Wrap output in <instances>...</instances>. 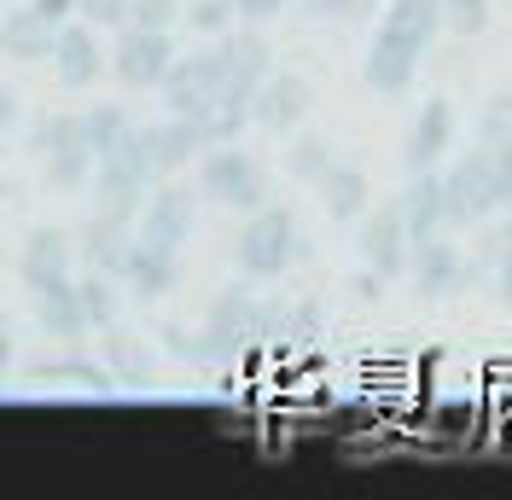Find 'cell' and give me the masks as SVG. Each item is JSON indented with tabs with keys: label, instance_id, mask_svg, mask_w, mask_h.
<instances>
[{
	"label": "cell",
	"instance_id": "38",
	"mask_svg": "<svg viewBox=\"0 0 512 500\" xmlns=\"http://www.w3.org/2000/svg\"><path fill=\"white\" fill-rule=\"evenodd\" d=\"M489 280H495V291H501V303L512 309V239L495 250V262H489Z\"/></svg>",
	"mask_w": 512,
	"mask_h": 500
},
{
	"label": "cell",
	"instance_id": "45",
	"mask_svg": "<svg viewBox=\"0 0 512 500\" xmlns=\"http://www.w3.org/2000/svg\"><path fill=\"white\" fill-rule=\"evenodd\" d=\"M0 12H6V0H0Z\"/></svg>",
	"mask_w": 512,
	"mask_h": 500
},
{
	"label": "cell",
	"instance_id": "23",
	"mask_svg": "<svg viewBox=\"0 0 512 500\" xmlns=\"http://www.w3.org/2000/svg\"><path fill=\"white\" fill-rule=\"evenodd\" d=\"M379 30L396 35V41H408L414 53H431V41L443 35V0H390Z\"/></svg>",
	"mask_w": 512,
	"mask_h": 500
},
{
	"label": "cell",
	"instance_id": "6",
	"mask_svg": "<svg viewBox=\"0 0 512 500\" xmlns=\"http://www.w3.org/2000/svg\"><path fill=\"white\" fill-rule=\"evenodd\" d=\"M175 53H181L175 30H140V24H123L117 41L105 47V70H111L123 88H134V94H158V82H163V70L175 64Z\"/></svg>",
	"mask_w": 512,
	"mask_h": 500
},
{
	"label": "cell",
	"instance_id": "10",
	"mask_svg": "<svg viewBox=\"0 0 512 500\" xmlns=\"http://www.w3.org/2000/svg\"><path fill=\"white\" fill-rule=\"evenodd\" d=\"M53 76L64 88H94L105 76V30H94L88 18H64L53 35Z\"/></svg>",
	"mask_w": 512,
	"mask_h": 500
},
{
	"label": "cell",
	"instance_id": "19",
	"mask_svg": "<svg viewBox=\"0 0 512 500\" xmlns=\"http://www.w3.org/2000/svg\"><path fill=\"white\" fill-rule=\"evenodd\" d=\"M117 285H123L128 297H140V303H158V297H169V291L181 285V256L134 245L128 262H123V274H117Z\"/></svg>",
	"mask_w": 512,
	"mask_h": 500
},
{
	"label": "cell",
	"instance_id": "31",
	"mask_svg": "<svg viewBox=\"0 0 512 500\" xmlns=\"http://www.w3.org/2000/svg\"><path fill=\"white\" fill-rule=\"evenodd\" d=\"M181 24H187L192 35H222L239 24V12H233V0H181Z\"/></svg>",
	"mask_w": 512,
	"mask_h": 500
},
{
	"label": "cell",
	"instance_id": "24",
	"mask_svg": "<svg viewBox=\"0 0 512 500\" xmlns=\"http://www.w3.org/2000/svg\"><path fill=\"white\" fill-rule=\"evenodd\" d=\"M256 297L251 285H222L216 297H210V314H204V326H216V332H227V338H239V344L251 349L256 344Z\"/></svg>",
	"mask_w": 512,
	"mask_h": 500
},
{
	"label": "cell",
	"instance_id": "8",
	"mask_svg": "<svg viewBox=\"0 0 512 500\" xmlns=\"http://www.w3.org/2000/svg\"><path fill=\"white\" fill-rule=\"evenodd\" d=\"M309 111H315V88H309V76H297V70H268L262 88L251 94V123L262 128V134H274V140L297 134V128L309 123Z\"/></svg>",
	"mask_w": 512,
	"mask_h": 500
},
{
	"label": "cell",
	"instance_id": "32",
	"mask_svg": "<svg viewBox=\"0 0 512 500\" xmlns=\"http://www.w3.org/2000/svg\"><path fill=\"white\" fill-rule=\"evenodd\" d=\"M443 30L448 35H483L489 30V0H443Z\"/></svg>",
	"mask_w": 512,
	"mask_h": 500
},
{
	"label": "cell",
	"instance_id": "42",
	"mask_svg": "<svg viewBox=\"0 0 512 500\" xmlns=\"http://www.w3.org/2000/svg\"><path fill=\"white\" fill-rule=\"evenodd\" d=\"M12 373V320H6V309H0V378Z\"/></svg>",
	"mask_w": 512,
	"mask_h": 500
},
{
	"label": "cell",
	"instance_id": "5",
	"mask_svg": "<svg viewBox=\"0 0 512 500\" xmlns=\"http://www.w3.org/2000/svg\"><path fill=\"white\" fill-rule=\"evenodd\" d=\"M495 210H507L501 204V181H495V163H489L483 146H472V152H460L443 169V221H448V233H454V227H478Z\"/></svg>",
	"mask_w": 512,
	"mask_h": 500
},
{
	"label": "cell",
	"instance_id": "41",
	"mask_svg": "<svg viewBox=\"0 0 512 500\" xmlns=\"http://www.w3.org/2000/svg\"><path fill=\"white\" fill-rule=\"evenodd\" d=\"M384 285H390V280H379L373 268H361V274H355V297H367V303H373V297H379Z\"/></svg>",
	"mask_w": 512,
	"mask_h": 500
},
{
	"label": "cell",
	"instance_id": "25",
	"mask_svg": "<svg viewBox=\"0 0 512 500\" xmlns=\"http://www.w3.org/2000/svg\"><path fill=\"white\" fill-rule=\"evenodd\" d=\"M76 303H82L88 332H105V326L123 320V285L105 280V274H94V268H82V280H76Z\"/></svg>",
	"mask_w": 512,
	"mask_h": 500
},
{
	"label": "cell",
	"instance_id": "20",
	"mask_svg": "<svg viewBox=\"0 0 512 500\" xmlns=\"http://www.w3.org/2000/svg\"><path fill=\"white\" fill-rule=\"evenodd\" d=\"M396 210H402L408 239L448 233V221H443V169H419V175H408V187H402V198H396Z\"/></svg>",
	"mask_w": 512,
	"mask_h": 500
},
{
	"label": "cell",
	"instance_id": "26",
	"mask_svg": "<svg viewBox=\"0 0 512 500\" xmlns=\"http://www.w3.org/2000/svg\"><path fill=\"white\" fill-rule=\"evenodd\" d=\"M99 338H105V367H111V378H117V384H128V390L152 384V355H146V349L123 332V320H117V326H105Z\"/></svg>",
	"mask_w": 512,
	"mask_h": 500
},
{
	"label": "cell",
	"instance_id": "27",
	"mask_svg": "<svg viewBox=\"0 0 512 500\" xmlns=\"http://www.w3.org/2000/svg\"><path fill=\"white\" fill-rule=\"evenodd\" d=\"M76 123H82V146L94 157H105L134 128V117H128L123 105H88V111H76Z\"/></svg>",
	"mask_w": 512,
	"mask_h": 500
},
{
	"label": "cell",
	"instance_id": "33",
	"mask_svg": "<svg viewBox=\"0 0 512 500\" xmlns=\"http://www.w3.org/2000/svg\"><path fill=\"white\" fill-rule=\"evenodd\" d=\"M478 146H512V94H495L478 111Z\"/></svg>",
	"mask_w": 512,
	"mask_h": 500
},
{
	"label": "cell",
	"instance_id": "36",
	"mask_svg": "<svg viewBox=\"0 0 512 500\" xmlns=\"http://www.w3.org/2000/svg\"><path fill=\"white\" fill-rule=\"evenodd\" d=\"M76 18H88L94 30H123L128 24V0H76Z\"/></svg>",
	"mask_w": 512,
	"mask_h": 500
},
{
	"label": "cell",
	"instance_id": "40",
	"mask_svg": "<svg viewBox=\"0 0 512 500\" xmlns=\"http://www.w3.org/2000/svg\"><path fill=\"white\" fill-rule=\"evenodd\" d=\"M18 117H24V111H18V94L0 82V134H12V128H18Z\"/></svg>",
	"mask_w": 512,
	"mask_h": 500
},
{
	"label": "cell",
	"instance_id": "15",
	"mask_svg": "<svg viewBox=\"0 0 512 500\" xmlns=\"http://www.w3.org/2000/svg\"><path fill=\"white\" fill-rule=\"evenodd\" d=\"M419 59H425V53H414L408 41H396V35L373 30V41H367V64H361V82H367L373 94L396 99V94H408V88H414Z\"/></svg>",
	"mask_w": 512,
	"mask_h": 500
},
{
	"label": "cell",
	"instance_id": "35",
	"mask_svg": "<svg viewBox=\"0 0 512 500\" xmlns=\"http://www.w3.org/2000/svg\"><path fill=\"white\" fill-rule=\"evenodd\" d=\"M309 18H320V24H355V18H367L373 12V0H297Z\"/></svg>",
	"mask_w": 512,
	"mask_h": 500
},
{
	"label": "cell",
	"instance_id": "29",
	"mask_svg": "<svg viewBox=\"0 0 512 500\" xmlns=\"http://www.w3.org/2000/svg\"><path fill=\"white\" fill-rule=\"evenodd\" d=\"M291 146H286V169L291 175H297V181H303V187H315L320 175H326V169H332V140H320V134H303V128H297V134H286Z\"/></svg>",
	"mask_w": 512,
	"mask_h": 500
},
{
	"label": "cell",
	"instance_id": "22",
	"mask_svg": "<svg viewBox=\"0 0 512 500\" xmlns=\"http://www.w3.org/2000/svg\"><path fill=\"white\" fill-rule=\"evenodd\" d=\"M315 192H320V210H326L332 221H344V227H350V221H361V210L373 204L367 169H355V163H338V157H332V169H326V175L315 181Z\"/></svg>",
	"mask_w": 512,
	"mask_h": 500
},
{
	"label": "cell",
	"instance_id": "14",
	"mask_svg": "<svg viewBox=\"0 0 512 500\" xmlns=\"http://www.w3.org/2000/svg\"><path fill=\"white\" fill-rule=\"evenodd\" d=\"M448 152H454V105H448L443 94H431L419 105L414 128H408L402 163H408V175H419V169H443Z\"/></svg>",
	"mask_w": 512,
	"mask_h": 500
},
{
	"label": "cell",
	"instance_id": "7",
	"mask_svg": "<svg viewBox=\"0 0 512 500\" xmlns=\"http://www.w3.org/2000/svg\"><path fill=\"white\" fill-rule=\"evenodd\" d=\"M402 274L414 280V291L425 303H437V297H454V291L472 285V262H466V245H454L448 233H431V239L408 245V268Z\"/></svg>",
	"mask_w": 512,
	"mask_h": 500
},
{
	"label": "cell",
	"instance_id": "39",
	"mask_svg": "<svg viewBox=\"0 0 512 500\" xmlns=\"http://www.w3.org/2000/svg\"><path fill=\"white\" fill-rule=\"evenodd\" d=\"M30 12H41L47 24H64V18H76V0H24Z\"/></svg>",
	"mask_w": 512,
	"mask_h": 500
},
{
	"label": "cell",
	"instance_id": "21",
	"mask_svg": "<svg viewBox=\"0 0 512 500\" xmlns=\"http://www.w3.org/2000/svg\"><path fill=\"white\" fill-rule=\"evenodd\" d=\"M30 384H64V390H88V396H117L123 384L111 378L105 361H82V355H53V361H30L24 367Z\"/></svg>",
	"mask_w": 512,
	"mask_h": 500
},
{
	"label": "cell",
	"instance_id": "12",
	"mask_svg": "<svg viewBox=\"0 0 512 500\" xmlns=\"http://www.w3.org/2000/svg\"><path fill=\"white\" fill-rule=\"evenodd\" d=\"M216 134H210V117H163V123H146V152H152V175H181L187 163H198V152H210Z\"/></svg>",
	"mask_w": 512,
	"mask_h": 500
},
{
	"label": "cell",
	"instance_id": "2",
	"mask_svg": "<svg viewBox=\"0 0 512 500\" xmlns=\"http://www.w3.org/2000/svg\"><path fill=\"white\" fill-rule=\"evenodd\" d=\"M198 198L222 204L233 216H251L274 198V187H268V169L251 152H239V140H227V146L198 152Z\"/></svg>",
	"mask_w": 512,
	"mask_h": 500
},
{
	"label": "cell",
	"instance_id": "9",
	"mask_svg": "<svg viewBox=\"0 0 512 500\" xmlns=\"http://www.w3.org/2000/svg\"><path fill=\"white\" fill-rule=\"evenodd\" d=\"M361 233H355V250H361V268H373L379 280H396L402 268H408V227H402V210H396V198H384V204H367L361 221H355Z\"/></svg>",
	"mask_w": 512,
	"mask_h": 500
},
{
	"label": "cell",
	"instance_id": "28",
	"mask_svg": "<svg viewBox=\"0 0 512 500\" xmlns=\"http://www.w3.org/2000/svg\"><path fill=\"white\" fill-rule=\"evenodd\" d=\"M88 175H94V152H82V146L41 157V181L53 192H88Z\"/></svg>",
	"mask_w": 512,
	"mask_h": 500
},
{
	"label": "cell",
	"instance_id": "44",
	"mask_svg": "<svg viewBox=\"0 0 512 500\" xmlns=\"http://www.w3.org/2000/svg\"><path fill=\"white\" fill-rule=\"evenodd\" d=\"M0 198H6V181H0Z\"/></svg>",
	"mask_w": 512,
	"mask_h": 500
},
{
	"label": "cell",
	"instance_id": "43",
	"mask_svg": "<svg viewBox=\"0 0 512 500\" xmlns=\"http://www.w3.org/2000/svg\"><path fill=\"white\" fill-rule=\"evenodd\" d=\"M0 268H6V245H0Z\"/></svg>",
	"mask_w": 512,
	"mask_h": 500
},
{
	"label": "cell",
	"instance_id": "1",
	"mask_svg": "<svg viewBox=\"0 0 512 500\" xmlns=\"http://www.w3.org/2000/svg\"><path fill=\"white\" fill-rule=\"evenodd\" d=\"M303 256H309V239H303L297 216H291L286 204H274V198L262 210H251V216L239 221V233H233V268L245 280H280Z\"/></svg>",
	"mask_w": 512,
	"mask_h": 500
},
{
	"label": "cell",
	"instance_id": "18",
	"mask_svg": "<svg viewBox=\"0 0 512 500\" xmlns=\"http://www.w3.org/2000/svg\"><path fill=\"white\" fill-rule=\"evenodd\" d=\"M53 35H59V24H47L30 6H6V12H0V53H6V59L47 64L53 59Z\"/></svg>",
	"mask_w": 512,
	"mask_h": 500
},
{
	"label": "cell",
	"instance_id": "17",
	"mask_svg": "<svg viewBox=\"0 0 512 500\" xmlns=\"http://www.w3.org/2000/svg\"><path fill=\"white\" fill-rule=\"evenodd\" d=\"M163 349L175 355V361H187V367H198V373H227L239 355H245V344L239 338H227V332H216V326H204V332H181V326H163Z\"/></svg>",
	"mask_w": 512,
	"mask_h": 500
},
{
	"label": "cell",
	"instance_id": "37",
	"mask_svg": "<svg viewBox=\"0 0 512 500\" xmlns=\"http://www.w3.org/2000/svg\"><path fill=\"white\" fill-rule=\"evenodd\" d=\"M286 6H297V0H233L239 24H268V18H280Z\"/></svg>",
	"mask_w": 512,
	"mask_h": 500
},
{
	"label": "cell",
	"instance_id": "13",
	"mask_svg": "<svg viewBox=\"0 0 512 500\" xmlns=\"http://www.w3.org/2000/svg\"><path fill=\"white\" fill-rule=\"evenodd\" d=\"M128 250H134V221H128V216L94 210V216L76 227V262H82V268H94V274H105V280H117V274H123Z\"/></svg>",
	"mask_w": 512,
	"mask_h": 500
},
{
	"label": "cell",
	"instance_id": "4",
	"mask_svg": "<svg viewBox=\"0 0 512 500\" xmlns=\"http://www.w3.org/2000/svg\"><path fill=\"white\" fill-rule=\"evenodd\" d=\"M192 233H198V198H192V187H181L175 175L152 181L140 216H134V245L181 256V250L192 245Z\"/></svg>",
	"mask_w": 512,
	"mask_h": 500
},
{
	"label": "cell",
	"instance_id": "11",
	"mask_svg": "<svg viewBox=\"0 0 512 500\" xmlns=\"http://www.w3.org/2000/svg\"><path fill=\"white\" fill-rule=\"evenodd\" d=\"M76 274V233L70 227H53V221H41L24 233V245H18V280L41 291V285L53 280H70Z\"/></svg>",
	"mask_w": 512,
	"mask_h": 500
},
{
	"label": "cell",
	"instance_id": "34",
	"mask_svg": "<svg viewBox=\"0 0 512 500\" xmlns=\"http://www.w3.org/2000/svg\"><path fill=\"white\" fill-rule=\"evenodd\" d=\"M128 24H140V30H175L181 24V0H128Z\"/></svg>",
	"mask_w": 512,
	"mask_h": 500
},
{
	"label": "cell",
	"instance_id": "3",
	"mask_svg": "<svg viewBox=\"0 0 512 500\" xmlns=\"http://www.w3.org/2000/svg\"><path fill=\"white\" fill-rule=\"evenodd\" d=\"M158 94L169 105V117H216L222 111V47H216V35L192 53H175Z\"/></svg>",
	"mask_w": 512,
	"mask_h": 500
},
{
	"label": "cell",
	"instance_id": "16",
	"mask_svg": "<svg viewBox=\"0 0 512 500\" xmlns=\"http://www.w3.org/2000/svg\"><path fill=\"white\" fill-rule=\"evenodd\" d=\"M30 303H35V326L53 338V344H82L88 338V320H82V303H76V274L70 280H53V285H41V291H30Z\"/></svg>",
	"mask_w": 512,
	"mask_h": 500
},
{
	"label": "cell",
	"instance_id": "30",
	"mask_svg": "<svg viewBox=\"0 0 512 500\" xmlns=\"http://www.w3.org/2000/svg\"><path fill=\"white\" fill-rule=\"evenodd\" d=\"M64 146H82V123H76V111H41L30 123V152L47 157V152H64ZM88 152V146H82Z\"/></svg>",
	"mask_w": 512,
	"mask_h": 500
}]
</instances>
